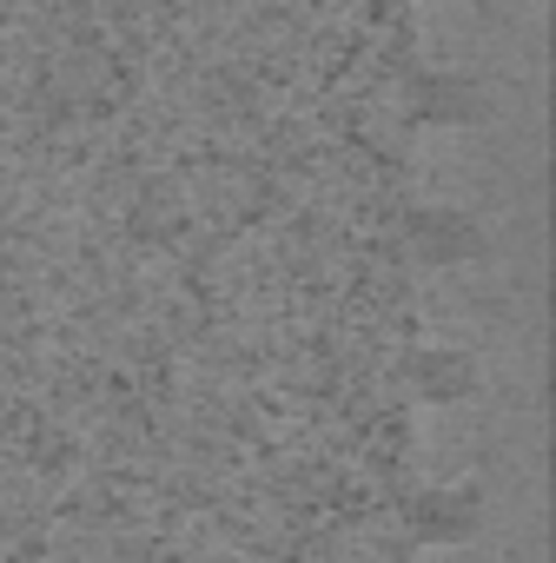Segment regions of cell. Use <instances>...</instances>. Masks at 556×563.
<instances>
[{"instance_id":"obj_1","label":"cell","mask_w":556,"mask_h":563,"mask_svg":"<svg viewBox=\"0 0 556 563\" xmlns=\"http://www.w3.org/2000/svg\"><path fill=\"white\" fill-rule=\"evenodd\" d=\"M404 107L418 126H437V133H477L497 120V87L477 80V74H457V67H431L404 87Z\"/></svg>"},{"instance_id":"obj_2","label":"cell","mask_w":556,"mask_h":563,"mask_svg":"<svg viewBox=\"0 0 556 563\" xmlns=\"http://www.w3.org/2000/svg\"><path fill=\"white\" fill-rule=\"evenodd\" d=\"M404 530H411V543H424V550H457V543H470V537L483 530V497H477V484H431V490H418V497L404 504Z\"/></svg>"},{"instance_id":"obj_3","label":"cell","mask_w":556,"mask_h":563,"mask_svg":"<svg viewBox=\"0 0 556 563\" xmlns=\"http://www.w3.org/2000/svg\"><path fill=\"white\" fill-rule=\"evenodd\" d=\"M404 245H411L418 265L451 272V265L483 258V225H477L464 206H411V212H404Z\"/></svg>"},{"instance_id":"obj_4","label":"cell","mask_w":556,"mask_h":563,"mask_svg":"<svg viewBox=\"0 0 556 563\" xmlns=\"http://www.w3.org/2000/svg\"><path fill=\"white\" fill-rule=\"evenodd\" d=\"M477 385H483V372L464 345H418L404 358V391L418 405H470Z\"/></svg>"}]
</instances>
